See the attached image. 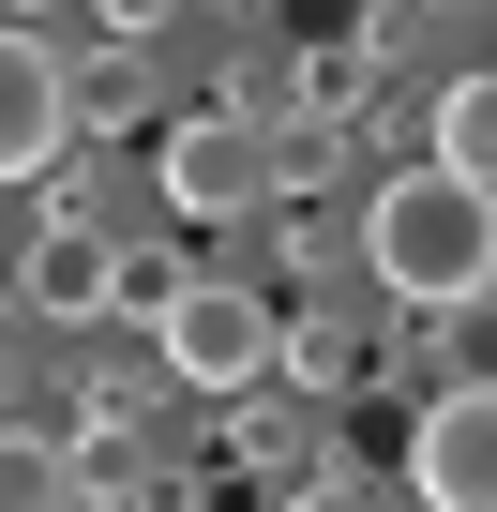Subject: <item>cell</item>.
Returning a JSON list of instances; mask_svg holds the SVG:
<instances>
[{
  "mask_svg": "<svg viewBox=\"0 0 497 512\" xmlns=\"http://www.w3.org/2000/svg\"><path fill=\"white\" fill-rule=\"evenodd\" d=\"M452 377H497V302H467V317H452Z\"/></svg>",
  "mask_w": 497,
  "mask_h": 512,
  "instance_id": "13",
  "label": "cell"
},
{
  "mask_svg": "<svg viewBox=\"0 0 497 512\" xmlns=\"http://www.w3.org/2000/svg\"><path fill=\"white\" fill-rule=\"evenodd\" d=\"M362 272L407 302V317H467V302H497V196L467 181V166H392L377 196H362Z\"/></svg>",
  "mask_w": 497,
  "mask_h": 512,
  "instance_id": "1",
  "label": "cell"
},
{
  "mask_svg": "<svg viewBox=\"0 0 497 512\" xmlns=\"http://www.w3.org/2000/svg\"><path fill=\"white\" fill-rule=\"evenodd\" d=\"M61 166H76V61L31 16H0V181H61Z\"/></svg>",
  "mask_w": 497,
  "mask_h": 512,
  "instance_id": "4",
  "label": "cell"
},
{
  "mask_svg": "<svg viewBox=\"0 0 497 512\" xmlns=\"http://www.w3.org/2000/svg\"><path fill=\"white\" fill-rule=\"evenodd\" d=\"M76 136H151V46L106 31V46L76 61Z\"/></svg>",
  "mask_w": 497,
  "mask_h": 512,
  "instance_id": "8",
  "label": "cell"
},
{
  "mask_svg": "<svg viewBox=\"0 0 497 512\" xmlns=\"http://www.w3.org/2000/svg\"><path fill=\"white\" fill-rule=\"evenodd\" d=\"M407 497H422V512H497V377L422 392V422H407Z\"/></svg>",
  "mask_w": 497,
  "mask_h": 512,
  "instance_id": "5",
  "label": "cell"
},
{
  "mask_svg": "<svg viewBox=\"0 0 497 512\" xmlns=\"http://www.w3.org/2000/svg\"><path fill=\"white\" fill-rule=\"evenodd\" d=\"M16 317H46V332L121 317V241H106L91 211H61V226H31V241H16Z\"/></svg>",
  "mask_w": 497,
  "mask_h": 512,
  "instance_id": "6",
  "label": "cell"
},
{
  "mask_svg": "<svg viewBox=\"0 0 497 512\" xmlns=\"http://www.w3.org/2000/svg\"><path fill=\"white\" fill-rule=\"evenodd\" d=\"M151 196H166V226H241V211H272L287 196V166H272V121L257 106H181L166 136H151Z\"/></svg>",
  "mask_w": 497,
  "mask_h": 512,
  "instance_id": "2",
  "label": "cell"
},
{
  "mask_svg": "<svg viewBox=\"0 0 497 512\" xmlns=\"http://www.w3.org/2000/svg\"><path fill=\"white\" fill-rule=\"evenodd\" d=\"M0 512H76V437L0 422Z\"/></svg>",
  "mask_w": 497,
  "mask_h": 512,
  "instance_id": "9",
  "label": "cell"
},
{
  "mask_svg": "<svg viewBox=\"0 0 497 512\" xmlns=\"http://www.w3.org/2000/svg\"><path fill=\"white\" fill-rule=\"evenodd\" d=\"M91 16H106V31H121V46H151V31H166V16H181V0H91Z\"/></svg>",
  "mask_w": 497,
  "mask_h": 512,
  "instance_id": "14",
  "label": "cell"
},
{
  "mask_svg": "<svg viewBox=\"0 0 497 512\" xmlns=\"http://www.w3.org/2000/svg\"><path fill=\"white\" fill-rule=\"evenodd\" d=\"M151 347H166V377L211 392V407H241L257 377H287V317H272V287H226V272H196V287L151 317Z\"/></svg>",
  "mask_w": 497,
  "mask_h": 512,
  "instance_id": "3",
  "label": "cell"
},
{
  "mask_svg": "<svg viewBox=\"0 0 497 512\" xmlns=\"http://www.w3.org/2000/svg\"><path fill=\"white\" fill-rule=\"evenodd\" d=\"M422 121H437V166H467V181L497 196V61H482V76H452Z\"/></svg>",
  "mask_w": 497,
  "mask_h": 512,
  "instance_id": "10",
  "label": "cell"
},
{
  "mask_svg": "<svg viewBox=\"0 0 497 512\" xmlns=\"http://www.w3.org/2000/svg\"><path fill=\"white\" fill-rule=\"evenodd\" d=\"M31 392H46V347H31V317L0 332V422H31Z\"/></svg>",
  "mask_w": 497,
  "mask_h": 512,
  "instance_id": "12",
  "label": "cell"
},
{
  "mask_svg": "<svg viewBox=\"0 0 497 512\" xmlns=\"http://www.w3.org/2000/svg\"><path fill=\"white\" fill-rule=\"evenodd\" d=\"M362 377H377V332H362V317H317V302H302V317H287V392L347 407Z\"/></svg>",
  "mask_w": 497,
  "mask_h": 512,
  "instance_id": "7",
  "label": "cell"
},
{
  "mask_svg": "<svg viewBox=\"0 0 497 512\" xmlns=\"http://www.w3.org/2000/svg\"><path fill=\"white\" fill-rule=\"evenodd\" d=\"M302 512H377V497L362 482H302Z\"/></svg>",
  "mask_w": 497,
  "mask_h": 512,
  "instance_id": "15",
  "label": "cell"
},
{
  "mask_svg": "<svg viewBox=\"0 0 497 512\" xmlns=\"http://www.w3.org/2000/svg\"><path fill=\"white\" fill-rule=\"evenodd\" d=\"M181 287H196V272H181L166 241H121V317H136V332H151V317H166Z\"/></svg>",
  "mask_w": 497,
  "mask_h": 512,
  "instance_id": "11",
  "label": "cell"
}]
</instances>
